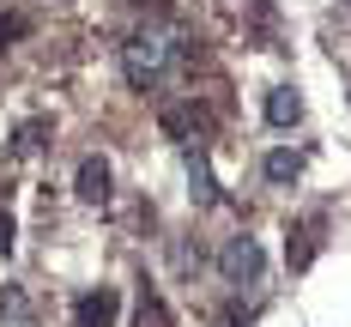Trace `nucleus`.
Returning a JSON list of instances; mask_svg holds the SVG:
<instances>
[{"label": "nucleus", "instance_id": "nucleus-1", "mask_svg": "<svg viewBox=\"0 0 351 327\" xmlns=\"http://www.w3.org/2000/svg\"><path fill=\"white\" fill-rule=\"evenodd\" d=\"M182 55H188V36H182V31L145 25V31H134L128 43H121V73H128V85H134V91H158Z\"/></svg>", "mask_w": 351, "mask_h": 327}, {"label": "nucleus", "instance_id": "nucleus-2", "mask_svg": "<svg viewBox=\"0 0 351 327\" xmlns=\"http://www.w3.org/2000/svg\"><path fill=\"white\" fill-rule=\"evenodd\" d=\"M261 273H267V249H261L254 237H243V230L224 237V249H218V279L248 291V285H261Z\"/></svg>", "mask_w": 351, "mask_h": 327}, {"label": "nucleus", "instance_id": "nucleus-3", "mask_svg": "<svg viewBox=\"0 0 351 327\" xmlns=\"http://www.w3.org/2000/svg\"><path fill=\"white\" fill-rule=\"evenodd\" d=\"M73 194L85 200V206H109V194H115V170H109V158H79V176H73Z\"/></svg>", "mask_w": 351, "mask_h": 327}, {"label": "nucleus", "instance_id": "nucleus-4", "mask_svg": "<svg viewBox=\"0 0 351 327\" xmlns=\"http://www.w3.org/2000/svg\"><path fill=\"white\" fill-rule=\"evenodd\" d=\"M182 158H188V200H194V206H218L224 194H218V176H212L206 145H188Z\"/></svg>", "mask_w": 351, "mask_h": 327}, {"label": "nucleus", "instance_id": "nucleus-5", "mask_svg": "<svg viewBox=\"0 0 351 327\" xmlns=\"http://www.w3.org/2000/svg\"><path fill=\"white\" fill-rule=\"evenodd\" d=\"M315 254H321V213H315V218H303V224H291V243H285V261H291V273H303Z\"/></svg>", "mask_w": 351, "mask_h": 327}, {"label": "nucleus", "instance_id": "nucleus-6", "mask_svg": "<svg viewBox=\"0 0 351 327\" xmlns=\"http://www.w3.org/2000/svg\"><path fill=\"white\" fill-rule=\"evenodd\" d=\"M73 327H115V291L97 285L73 303Z\"/></svg>", "mask_w": 351, "mask_h": 327}, {"label": "nucleus", "instance_id": "nucleus-7", "mask_svg": "<svg viewBox=\"0 0 351 327\" xmlns=\"http://www.w3.org/2000/svg\"><path fill=\"white\" fill-rule=\"evenodd\" d=\"M267 121H273V128H297V121H303V91H297V85H273V91H267Z\"/></svg>", "mask_w": 351, "mask_h": 327}, {"label": "nucleus", "instance_id": "nucleus-8", "mask_svg": "<svg viewBox=\"0 0 351 327\" xmlns=\"http://www.w3.org/2000/svg\"><path fill=\"white\" fill-rule=\"evenodd\" d=\"M261 176L273 182V188H285V182H297V176H303V152H285V145H279V152H267Z\"/></svg>", "mask_w": 351, "mask_h": 327}, {"label": "nucleus", "instance_id": "nucleus-9", "mask_svg": "<svg viewBox=\"0 0 351 327\" xmlns=\"http://www.w3.org/2000/svg\"><path fill=\"white\" fill-rule=\"evenodd\" d=\"M134 327H176L170 303H164V297H158L152 285H140V309H134Z\"/></svg>", "mask_w": 351, "mask_h": 327}, {"label": "nucleus", "instance_id": "nucleus-10", "mask_svg": "<svg viewBox=\"0 0 351 327\" xmlns=\"http://www.w3.org/2000/svg\"><path fill=\"white\" fill-rule=\"evenodd\" d=\"M194 128H200V115H194L188 104H170V109H164V134H170V140L194 145Z\"/></svg>", "mask_w": 351, "mask_h": 327}, {"label": "nucleus", "instance_id": "nucleus-11", "mask_svg": "<svg viewBox=\"0 0 351 327\" xmlns=\"http://www.w3.org/2000/svg\"><path fill=\"white\" fill-rule=\"evenodd\" d=\"M0 315H6V322H25V315H31V303H25V291H19V285L0 291Z\"/></svg>", "mask_w": 351, "mask_h": 327}, {"label": "nucleus", "instance_id": "nucleus-12", "mask_svg": "<svg viewBox=\"0 0 351 327\" xmlns=\"http://www.w3.org/2000/svg\"><path fill=\"white\" fill-rule=\"evenodd\" d=\"M43 134H49L43 121H25V128H19V140H12V152H36V145H43Z\"/></svg>", "mask_w": 351, "mask_h": 327}, {"label": "nucleus", "instance_id": "nucleus-13", "mask_svg": "<svg viewBox=\"0 0 351 327\" xmlns=\"http://www.w3.org/2000/svg\"><path fill=\"white\" fill-rule=\"evenodd\" d=\"M12 243H19V224H12V213L0 206V254H12Z\"/></svg>", "mask_w": 351, "mask_h": 327}, {"label": "nucleus", "instance_id": "nucleus-14", "mask_svg": "<svg viewBox=\"0 0 351 327\" xmlns=\"http://www.w3.org/2000/svg\"><path fill=\"white\" fill-rule=\"evenodd\" d=\"M346 6H351V0H346Z\"/></svg>", "mask_w": 351, "mask_h": 327}]
</instances>
